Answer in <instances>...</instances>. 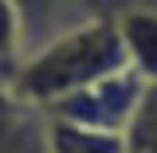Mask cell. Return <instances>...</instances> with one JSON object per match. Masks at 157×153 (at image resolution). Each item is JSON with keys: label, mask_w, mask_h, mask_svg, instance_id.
Masks as SVG:
<instances>
[{"label": "cell", "mask_w": 157, "mask_h": 153, "mask_svg": "<svg viewBox=\"0 0 157 153\" xmlns=\"http://www.w3.org/2000/svg\"><path fill=\"white\" fill-rule=\"evenodd\" d=\"M122 67H126V55L118 43L114 20L94 16V20H82V24H71L67 32L32 47L20 63L12 86L36 110L47 114L51 106L82 94L86 86H94L98 78L114 75Z\"/></svg>", "instance_id": "6da1fadb"}, {"label": "cell", "mask_w": 157, "mask_h": 153, "mask_svg": "<svg viewBox=\"0 0 157 153\" xmlns=\"http://www.w3.org/2000/svg\"><path fill=\"white\" fill-rule=\"evenodd\" d=\"M149 90L145 78H137L130 67H122L114 75L98 78L94 86H86L82 94L67 98L47 110V118H63V122H75V126H90V130H110V134H126L130 122H134L141 98Z\"/></svg>", "instance_id": "7a4b0ae2"}, {"label": "cell", "mask_w": 157, "mask_h": 153, "mask_svg": "<svg viewBox=\"0 0 157 153\" xmlns=\"http://www.w3.org/2000/svg\"><path fill=\"white\" fill-rule=\"evenodd\" d=\"M16 8L24 12L28 51H32L43 39L67 32L71 24H82V20H94V16H110L114 20L126 8V0H16Z\"/></svg>", "instance_id": "3957f363"}, {"label": "cell", "mask_w": 157, "mask_h": 153, "mask_svg": "<svg viewBox=\"0 0 157 153\" xmlns=\"http://www.w3.org/2000/svg\"><path fill=\"white\" fill-rule=\"evenodd\" d=\"M0 153H47V114L0 75Z\"/></svg>", "instance_id": "277c9868"}, {"label": "cell", "mask_w": 157, "mask_h": 153, "mask_svg": "<svg viewBox=\"0 0 157 153\" xmlns=\"http://www.w3.org/2000/svg\"><path fill=\"white\" fill-rule=\"evenodd\" d=\"M118 28V43L126 67L137 78H145L149 86H157V8L149 4H126L114 16Z\"/></svg>", "instance_id": "5b68a950"}, {"label": "cell", "mask_w": 157, "mask_h": 153, "mask_svg": "<svg viewBox=\"0 0 157 153\" xmlns=\"http://www.w3.org/2000/svg\"><path fill=\"white\" fill-rule=\"evenodd\" d=\"M47 153H126V134L47 118Z\"/></svg>", "instance_id": "8992f818"}, {"label": "cell", "mask_w": 157, "mask_h": 153, "mask_svg": "<svg viewBox=\"0 0 157 153\" xmlns=\"http://www.w3.org/2000/svg\"><path fill=\"white\" fill-rule=\"evenodd\" d=\"M28 55V24L16 0H0V75L16 78L20 63Z\"/></svg>", "instance_id": "52a82bcc"}, {"label": "cell", "mask_w": 157, "mask_h": 153, "mask_svg": "<svg viewBox=\"0 0 157 153\" xmlns=\"http://www.w3.org/2000/svg\"><path fill=\"white\" fill-rule=\"evenodd\" d=\"M126 153H157V86L145 90L134 122L126 130Z\"/></svg>", "instance_id": "ba28073f"}]
</instances>
